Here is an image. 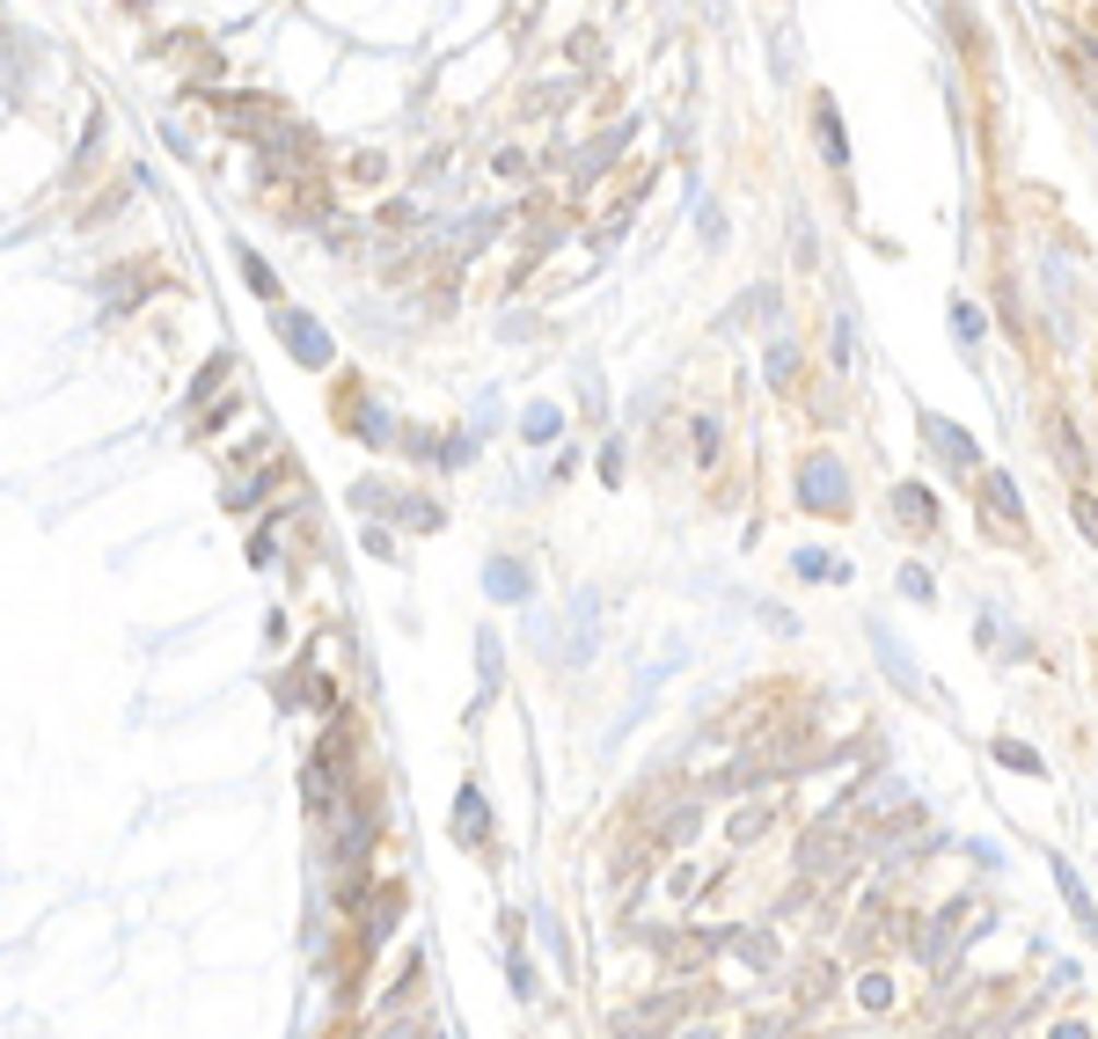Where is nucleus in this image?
I'll return each mask as SVG.
<instances>
[{
  "label": "nucleus",
  "mask_w": 1098,
  "mask_h": 1039,
  "mask_svg": "<svg viewBox=\"0 0 1098 1039\" xmlns=\"http://www.w3.org/2000/svg\"><path fill=\"white\" fill-rule=\"evenodd\" d=\"M923 439L952 461V469H975V461H981V454H975V439L959 433V425H945V417H923Z\"/></svg>",
  "instance_id": "6"
},
{
  "label": "nucleus",
  "mask_w": 1098,
  "mask_h": 1039,
  "mask_svg": "<svg viewBox=\"0 0 1098 1039\" xmlns=\"http://www.w3.org/2000/svg\"><path fill=\"white\" fill-rule=\"evenodd\" d=\"M791 564H799V579H842V564H835V556H813V550H799Z\"/></svg>",
  "instance_id": "16"
},
{
  "label": "nucleus",
  "mask_w": 1098,
  "mask_h": 1039,
  "mask_svg": "<svg viewBox=\"0 0 1098 1039\" xmlns=\"http://www.w3.org/2000/svg\"><path fill=\"white\" fill-rule=\"evenodd\" d=\"M520 433L535 439V447H542V439H557V433H564V417H557V403H528V417H520Z\"/></svg>",
  "instance_id": "13"
},
{
  "label": "nucleus",
  "mask_w": 1098,
  "mask_h": 1039,
  "mask_svg": "<svg viewBox=\"0 0 1098 1039\" xmlns=\"http://www.w3.org/2000/svg\"><path fill=\"white\" fill-rule=\"evenodd\" d=\"M894 512H901V520H908L916 534H923V528H937V506H930V491H923V484H901V491H894Z\"/></svg>",
  "instance_id": "10"
},
{
  "label": "nucleus",
  "mask_w": 1098,
  "mask_h": 1039,
  "mask_svg": "<svg viewBox=\"0 0 1098 1039\" xmlns=\"http://www.w3.org/2000/svg\"><path fill=\"white\" fill-rule=\"evenodd\" d=\"M813 125H820V140H828V162H850V140H842V125H835V103H828V96L813 103Z\"/></svg>",
  "instance_id": "12"
},
{
  "label": "nucleus",
  "mask_w": 1098,
  "mask_h": 1039,
  "mask_svg": "<svg viewBox=\"0 0 1098 1039\" xmlns=\"http://www.w3.org/2000/svg\"><path fill=\"white\" fill-rule=\"evenodd\" d=\"M344 417H352V433H359L366 447H389V439H395L389 411H381V403H366V395H359V403H344Z\"/></svg>",
  "instance_id": "8"
},
{
  "label": "nucleus",
  "mask_w": 1098,
  "mask_h": 1039,
  "mask_svg": "<svg viewBox=\"0 0 1098 1039\" xmlns=\"http://www.w3.org/2000/svg\"><path fill=\"white\" fill-rule=\"evenodd\" d=\"M476 652H484V688H498V637H484Z\"/></svg>",
  "instance_id": "23"
},
{
  "label": "nucleus",
  "mask_w": 1098,
  "mask_h": 1039,
  "mask_svg": "<svg viewBox=\"0 0 1098 1039\" xmlns=\"http://www.w3.org/2000/svg\"><path fill=\"white\" fill-rule=\"evenodd\" d=\"M1070 512H1076V528H1084V534H1091V542H1098V498H1076Z\"/></svg>",
  "instance_id": "22"
},
{
  "label": "nucleus",
  "mask_w": 1098,
  "mask_h": 1039,
  "mask_svg": "<svg viewBox=\"0 0 1098 1039\" xmlns=\"http://www.w3.org/2000/svg\"><path fill=\"white\" fill-rule=\"evenodd\" d=\"M1054 886H1062V900H1070V916L1084 922V937H1098V908H1091V894H1084V878H1076L1070 857H1054Z\"/></svg>",
  "instance_id": "7"
},
{
  "label": "nucleus",
  "mask_w": 1098,
  "mask_h": 1039,
  "mask_svg": "<svg viewBox=\"0 0 1098 1039\" xmlns=\"http://www.w3.org/2000/svg\"><path fill=\"white\" fill-rule=\"evenodd\" d=\"M872 645H878V659H886V674H894V688H901V696H916V702H945V696H937V688H930L923 674H916V659H908V645H901V637H894L886 623H878V615H872Z\"/></svg>",
  "instance_id": "3"
},
{
  "label": "nucleus",
  "mask_w": 1098,
  "mask_h": 1039,
  "mask_svg": "<svg viewBox=\"0 0 1098 1039\" xmlns=\"http://www.w3.org/2000/svg\"><path fill=\"white\" fill-rule=\"evenodd\" d=\"M484 586H491V601H535V571H528L520 556H491Z\"/></svg>",
  "instance_id": "4"
},
{
  "label": "nucleus",
  "mask_w": 1098,
  "mask_h": 1039,
  "mask_svg": "<svg viewBox=\"0 0 1098 1039\" xmlns=\"http://www.w3.org/2000/svg\"><path fill=\"white\" fill-rule=\"evenodd\" d=\"M799 498L813 512H850V476H842V461L813 454V461H805V476H799Z\"/></svg>",
  "instance_id": "1"
},
{
  "label": "nucleus",
  "mask_w": 1098,
  "mask_h": 1039,
  "mask_svg": "<svg viewBox=\"0 0 1098 1039\" xmlns=\"http://www.w3.org/2000/svg\"><path fill=\"white\" fill-rule=\"evenodd\" d=\"M454 835H462V842H491V805H484V791H476V783H462V791H454Z\"/></svg>",
  "instance_id": "5"
},
{
  "label": "nucleus",
  "mask_w": 1098,
  "mask_h": 1039,
  "mask_svg": "<svg viewBox=\"0 0 1098 1039\" xmlns=\"http://www.w3.org/2000/svg\"><path fill=\"white\" fill-rule=\"evenodd\" d=\"M901 593H908V601H930V593H937V579H930L923 564H901Z\"/></svg>",
  "instance_id": "17"
},
{
  "label": "nucleus",
  "mask_w": 1098,
  "mask_h": 1039,
  "mask_svg": "<svg viewBox=\"0 0 1098 1039\" xmlns=\"http://www.w3.org/2000/svg\"><path fill=\"white\" fill-rule=\"evenodd\" d=\"M279 344H286L300 366H330L338 352H330V330H322L308 308H279Z\"/></svg>",
  "instance_id": "2"
},
{
  "label": "nucleus",
  "mask_w": 1098,
  "mask_h": 1039,
  "mask_svg": "<svg viewBox=\"0 0 1098 1039\" xmlns=\"http://www.w3.org/2000/svg\"><path fill=\"white\" fill-rule=\"evenodd\" d=\"M799 864H805V871H842V864H850V842H835V827H828V835L813 827V842H805Z\"/></svg>",
  "instance_id": "9"
},
{
  "label": "nucleus",
  "mask_w": 1098,
  "mask_h": 1039,
  "mask_svg": "<svg viewBox=\"0 0 1098 1039\" xmlns=\"http://www.w3.org/2000/svg\"><path fill=\"white\" fill-rule=\"evenodd\" d=\"M506 981H512V995H535V973H528V959H506Z\"/></svg>",
  "instance_id": "21"
},
{
  "label": "nucleus",
  "mask_w": 1098,
  "mask_h": 1039,
  "mask_svg": "<svg viewBox=\"0 0 1098 1039\" xmlns=\"http://www.w3.org/2000/svg\"><path fill=\"white\" fill-rule=\"evenodd\" d=\"M857 995H864V1011H886V1003H894V989H886V973H872V981H864Z\"/></svg>",
  "instance_id": "19"
},
{
  "label": "nucleus",
  "mask_w": 1098,
  "mask_h": 1039,
  "mask_svg": "<svg viewBox=\"0 0 1098 1039\" xmlns=\"http://www.w3.org/2000/svg\"><path fill=\"white\" fill-rule=\"evenodd\" d=\"M732 944H740V959H755V967H769V959H777V944L755 937V930H747V937H732Z\"/></svg>",
  "instance_id": "18"
},
{
  "label": "nucleus",
  "mask_w": 1098,
  "mask_h": 1039,
  "mask_svg": "<svg viewBox=\"0 0 1098 1039\" xmlns=\"http://www.w3.org/2000/svg\"><path fill=\"white\" fill-rule=\"evenodd\" d=\"M996 761H1003V769H1018V776H1040V754L1025 747V740H996Z\"/></svg>",
  "instance_id": "14"
},
{
  "label": "nucleus",
  "mask_w": 1098,
  "mask_h": 1039,
  "mask_svg": "<svg viewBox=\"0 0 1098 1039\" xmlns=\"http://www.w3.org/2000/svg\"><path fill=\"white\" fill-rule=\"evenodd\" d=\"M981 506L1003 512L1011 528H1025V506H1018V491H1011V476H989V484H981Z\"/></svg>",
  "instance_id": "11"
},
{
  "label": "nucleus",
  "mask_w": 1098,
  "mask_h": 1039,
  "mask_svg": "<svg viewBox=\"0 0 1098 1039\" xmlns=\"http://www.w3.org/2000/svg\"><path fill=\"white\" fill-rule=\"evenodd\" d=\"M952 330H959V338H967V344H975V338H981V315H975V308H967V300H959V308H952Z\"/></svg>",
  "instance_id": "20"
},
{
  "label": "nucleus",
  "mask_w": 1098,
  "mask_h": 1039,
  "mask_svg": "<svg viewBox=\"0 0 1098 1039\" xmlns=\"http://www.w3.org/2000/svg\"><path fill=\"white\" fill-rule=\"evenodd\" d=\"M235 257H243V279H249V286L264 293V300H279V279H271V264H264V257H249V249H235Z\"/></svg>",
  "instance_id": "15"
}]
</instances>
